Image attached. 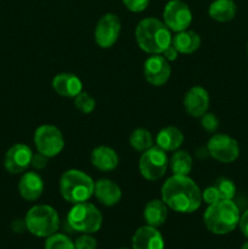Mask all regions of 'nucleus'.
Instances as JSON below:
<instances>
[{"label":"nucleus","mask_w":248,"mask_h":249,"mask_svg":"<svg viewBox=\"0 0 248 249\" xmlns=\"http://www.w3.org/2000/svg\"><path fill=\"white\" fill-rule=\"evenodd\" d=\"M162 201L168 208L180 214L198 211L202 204V191L189 175H173L160 190Z\"/></svg>","instance_id":"nucleus-1"},{"label":"nucleus","mask_w":248,"mask_h":249,"mask_svg":"<svg viewBox=\"0 0 248 249\" xmlns=\"http://www.w3.org/2000/svg\"><path fill=\"white\" fill-rule=\"evenodd\" d=\"M135 39L139 48L150 55H160L172 45V31L156 17L141 19L135 28Z\"/></svg>","instance_id":"nucleus-2"},{"label":"nucleus","mask_w":248,"mask_h":249,"mask_svg":"<svg viewBox=\"0 0 248 249\" xmlns=\"http://www.w3.org/2000/svg\"><path fill=\"white\" fill-rule=\"evenodd\" d=\"M240 216V208L232 199H221L207 207L203 223L209 232L223 236L237 228Z\"/></svg>","instance_id":"nucleus-3"},{"label":"nucleus","mask_w":248,"mask_h":249,"mask_svg":"<svg viewBox=\"0 0 248 249\" xmlns=\"http://www.w3.org/2000/svg\"><path fill=\"white\" fill-rule=\"evenodd\" d=\"M95 182L87 173L78 169L66 170L60 178V194L72 204L87 202L94 196Z\"/></svg>","instance_id":"nucleus-4"},{"label":"nucleus","mask_w":248,"mask_h":249,"mask_svg":"<svg viewBox=\"0 0 248 249\" xmlns=\"http://www.w3.org/2000/svg\"><path fill=\"white\" fill-rule=\"evenodd\" d=\"M27 231L39 238H46L58 231L61 226L57 211L48 204H36L24 216Z\"/></svg>","instance_id":"nucleus-5"},{"label":"nucleus","mask_w":248,"mask_h":249,"mask_svg":"<svg viewBox=\"0 0 248 249\" xmlns=\"http://www.w3.org/2000/svg\"><path fill=\"white\" fill-rule=\"evenodd\" d=\"M102 221L101 212L88 201L73 204L66 218L73 232L78 233H96L101 229Z\"/></svg>","instance_id":"nucleus-6"},{"label":"nucleus","mask_w":248,"mask_h":249,"mask_svg":"<svg viewBox=\"0 0 248 249\" xmlns=\"http://www.w3.org/2000/svg\"><path fill=\"white\" fill-rule=\"evenodd\" d=\"M169 167L167 152L158 146L143 151L139 160V172L143 179L156 181L163 178Z\"/></svg>","instance_id":"nucleus-7"},{"label":"nucleus","mask_w":248,"mask_h":249,"mask_svg":"<svg viewBox=\"0 0 248 249\" xmlns=\"http://www.w3.org/2000/svg\"><path fill=\"white\" fill-rule=\"evenodd\" d=\"M33 140L36 151L49 158L58 156L65 148V139L60 129L51 124H43L38 126L34 133Z\"/></svg>","instance_id":"nucleus-8"},{"label":"nucleus","mask_w":248,"mask_h":249,"mask_svg":"<svg viewBox=\"0 0 248 249\" xmlns=\"http://www.w3.org/2000/svg\"><path fill=\"white\" fill-rule=\"evenodd\" d=\"M207 150L213 160L220 163H232L240 156V146L228 134H214L207 143Z\"/></svg>","instance_id":"nucleus-9"},{"label":"nucleus","mask_w":248,"mask_h":249,"mask_svg":"<svg viewBox=\"0 0 248 249\" xmlns=\"http://www.w3.org/2000/svg\"><path fill=\"white\" fill-rule=\"evenodd\" d=\"M163 22L172 32L186 31L192 23V12L182 0H169L163 10Z\"/></svg>","instance_id":"nucleus-10"},{"label":"nucleus","mask_w":248,"mask_h":249,"mask_svg":"<svg viewBox=\"0 0 248 249\" xmlns=\"http://www.w3.org/2000/svg\"><path fill=\"white\" fill-rule=\"evenodd\" d=\"M121 28V19L117 15L105 14L95 27V41L102 49L112 48L118 40Z\"/></svg>","instance_id":"nucleus-11"},{"label":"nucleus","mask_w":248,"mask_h":249,"mask_svg":"<svg viewBox=\"0 0 248 249\" xmlns=\"http://www.w3.org/2000/svg\"><path fill=\"white\" fill-rule=\"evenodd\" d=\"M172 67L162 55H151L143 63V75L153 87H162L169 79Z\"/></svg>","instance_id":"nucleus-12"},{"label":"nucleus","mask_w":248,"mask_h":249,"mask_svg":"<svg viewBox=\"0 0 248 249\" xmlns=\"http://www.w3.org/2000/svg\"><path fill=\"white\" fill-rule=\"evenodd\" d=\"M32 152L31 147L24 143H16L7 150L4 158V167L11 174H21L31 165Z\"/></svg>","instance_id":"nucleus-13"},{"label":"nucleus","mask_w":248,"mask_h":249,"mask_svg":"<svg viewBox=\"0 0 248 249\" xmlns=\"http://www.w3.org/2000/svg\"><path fill=\"white\" fill-rule=\"evenodd\" d=\"M209 102H211V99H209L208 91L199 85L192 87L191 89L187 90L182 100L186 113L194 118H199L206 112H208Z\"/></svg>","instance_id":"nucleus-14"},{"label":"nucleus","mask_w":248,"mask_h":249,"mask_svg":"<svg viewBox=\"0 0 248 249\" xmlns=\"http://www.w3.org/2000/svg\"><path fill=\"white\" fill-rule=\"evenodd\" d=\"M131 249H164V238L157 228L140 226L131 237Z\"/></svg>","instance_id":"nucleus-15"},{"label":"nucleus","mask_w":248,"mask_h":249,"mask_svg":"<svg viewBox=\"0 0 248 249\" xmlns=\"http://www.w3.org/2000/svg\"><path fill=\"white\" fill-rule=\"evenodd\" d=\"M51 85L56 94L68 99H74L83 91L82 80L73 73H58L53 77Z\"/></svg>","instance_id":"nucleus-16"},{"label":"nucleus","mask_w":248,"mask_h":249,"mask_svg":"<svg viewBox=\"0 0 248 249\" xmlns=\"http://www.w3.org/2000/svg\"><path fill=\"white\" fill-rule=\"evenodd\" d=\"M94 196L105 207H113L122 199V190L111 179H100L95 182Z\"/></svg>","instance_id":"nucleus-17"},{"label":"nucleus","mask_w":248,"mask_h":249,"mask_svg":"<svg viewBox=\"0 0 248 249\" xmlns=\"http://www.w3.org/2000/svg\"><path fill=\"white\" fill-rule=\"evenodd\" d=\"M18 192L26 201H36L44 192V181L35 172H27L18 182Z\"/></svg>","instance_id":"nucleus-18"},{"label":"nucleus","mask_w":248,"mask_h":249,"mask_svg":"<svg viewBox=\"0 0 248 249\" xmlns=\"http://www.w3.org/2000/svg\"><path fill=\"white\" fill-rule=\"evenodd\" d=\"M91 164L101 172H112L119 164L118 153L109 146H97L90 156Z\"/></svg>","instance_id":"nucleus-19"},{"label":"nucleus","mask_w":248,"mask_h":249,"mask_svg":"<svg viewBox=\"0 0 248 249\" xmlns=\"http://www.w3.org/2000/svg\"><path fill=\"white\" fill-rule=\"evenodd\" d=\"M182 142H184V134L179 128L173 125L160 129L156 136V143H157L156 146L164 150L165 152L179 150Z\"/></svg>","instance_id":"nucleus-20"},{"label":"nucleus","mask_w":248,"mask_h":249,"mask_svg":"<svg viewBox=\"0 0 248 249\" xmlns=\"http://www.w3.org/2000/svg\"><path fill=\"white\" fill-rule=\"evenodd\" d=\"M168 206L160 199H151L143 208V219L146 225L160 228L164 225L168 218Z\"/></svg>","instance_id":"nucleus-21"},{"label":"nucleus","mask_w":248,"mask_h":249,"mask_svg":"<svg viewBox=\"0 0 248 249\" xmlns=\"http://www.w3.org/2000/svg\"><path fill=\"white\" fill-rule=\"evenodd\" d=\"M172 45L174 46L179 53H184V55H190L197 51L201 46V36L198 33L195 31H182L177 32L174 36H173Z\"/></svg>","instance_id":"nucleus-22"},{"label":"nucleus","mask_w":248,"mask_h":249,"mask_svg":"<svg viewBox=\"0 0 248 249\" xmlns=\"http://www.w3.org/2000/svg\"><path fill=\"white\" fill-rule=\"evenodd\" d=\"M237 6L233 0H214L208 7V15L216 22H229L235 18Z\"/></svg>","instance_id":"nucleus-23"},{"label":"nucleus","mask_w":248,"mask_h":249,"mask_svg":"<svg viewBox=\"0 0 248 249\" xmlns=\"http://www.w3.org/2000/svg\"><path fill=\"white\" fill-rule=\"evenodd\" d=\"M194 167L192 156L185 150L174 151L169 160V168L173 175H189Z\"/></svg>","instance_id":"nucleus-24"},{"label":"nucleus","mask_w":248,"mask_h":249,"mask_svg":"<svg viewBox=\"0 0 248 249\" xmlns=\"http://www.w3.org/2000/svg\"><path fill=\"white\" fill-rule=\"evenodd\" d=\"M129 143L130 147L134 148L138 152H143L153 146V138L152 134L143 128H138L130 134L129 138Z\"/></svg>","instance_id":"nucleus-25"},{"label":"nucleus","mask_w":248,"mask_h":249,"mask_svg":"<svg viewBox=\"0 0 248 249\" xmlns=\"http://www.w3.org/2000/svg\"><path fill=\"white\" fill-rule=\"evenodd\" d=\"M44 249H75L74 241L66 233L56 232L45 238Z\"/></svg>","instance_id":"nucleus-26"},{"label":"nucleus","mask_w":248,"mask_h":249,"mask_svg":"<svg viewBox=\"0 0 248 249\" xmlns=\"http://www.w3.org/2000/svg\"><path fill=\"white\" fill-rule=\"evenodd\" d=\"M215 190L218 191L220 199H233L236 195V185L232 180L228 178H219L213 184Z\"/></svg>","instance_id":"nucleus-27"},{"label":"nucleus","mask_w":248,"mask_h":249,"mask_svg":"<svg viewBox=\"0 0 248 249\" xmlns=\"http://www.w3.org/2000/svg\"><path fill=\"white\" fill-rule=\"evenodd\" d=\"M74 106L82 113L89 114L96 107V101H95V99L91 95L85 91H82L79 95L74 97Z\"/></svg>","instance_id":"nucleus-28"},{"label":"nucleus","mask_w":248,"mask_h":249,"mask_svg":"<svg viewBox=\"0 0 248 249\" xmlns=\"http://www.w3.org/2000/svg\"><path fill=\"white\" fill-rule=\"evenodd\" d=\"M75 249H97V240L92 233H80L74 241Z\"/></svg>","instance_id":"nucleus-29"},{"label":"nucleus","mask_w":248,"mask_h":249,"mask_svg":"<svg viewBox=\"0 0 248 249\" xmlns=\"http://www.w3.org/2000/svg\"><path fill=\"white\" fill-rule=\"evenodd\" d=\"M199 119H201V126L208 133H215L216 129L219 128V119L212 112H206L203 116L199 117Z\"/></svg>","instance_id":"nucleus-30"},{"label":"nucleus","mask_w":248,"mask_h":249,"mask_svg":"<svg viewBox=\"0 0 248 249\" xmlns=\"http://www.w3.org/2000/svg\"><path fill=\"white\" fill-rule=\"evenodd\" d=\"M124 6L131 12H142L147 9L150 0H122Z\"/></svg>","instance_id":"nucleus-31"},{"label":"nucleus","mask_w":248,"mask_h":249,"mask_svg":"<svg viewBox=\"0 0 248 249\" xmlns=\"http://www.w3.org/2000/svg\"><path fill=\"white\" fill-rule=\"evenodd\" d=\"M202 201H203L204 203L208 204V206L209 204L215 203V202L218 201H221L220 197H219L218 195V191H216L215 187H214L213 185L206 187V189L202 191Z\"/></svg>","instance_id":"nucleus-32"},{"label":"nucleus","mask_w":248,"mask_h":249,"mask_svg":"<svg viewBox=\"0 0 248 249\" xmlns=\"http://www.w3.org/2000/svg\"><path fill=\"white\" fill-rule=\"evenodd\" d=\"M48 160H49V157H46V156L43 155V153L38 152L35 153V155H33V157H32L31 165L34 168V169L41 170L48 165Z\"/></svg>","instance_id":"nucleus-33"},{"label":"nucleus","mask_w":248,"mask_h":249,"mask_svg":"<svg viewBox=\"0 0 248 249\" xmlns=\"http://www.w3.org/2000/svg\"><path fill=\"white\" fill-rule=\"evenodd\" d=\"M238 228H240L242 235L246 238H248V209L241 214L240 221H238Z\"/></svg>","instance_id":"nucleus-34"},{"label":"nucleus","mask_w":248,"mask_h":249,"mask_svg":"<svg viewBox=\"0 0 248 249\" xmlns=\"http://www.w3.org/2000/svg\"><path fill=\"white\" fill-rule=\"evenodd\" d=\"M160 55H162L168 62H172V61L177 60V56H179V53H177V50L174 48V46L169 45L162 53H160Z\"/></svg>","instance_id":"nucleus-35"},{"label":"nucleus","mask_w":248,"mask_h":249,"mask_svg":"<svg viewBox=\"0 0 248 249\" xmlns=\"http://www.w3.org/2000/svg\"><path fill=\"white\" fill-rule=\"evenodd\" d=\"M12 230L17 233H22L23 231L27 230L26 221L24 220H15L14 224H12Z\"/></svg>","instance_id":"nucleus-36"},{"label":"nucleus","mask_w":248,"mask_h":249,"mask_svg":"<svg viewBox=\"0 0 248 249\" xmlns=\"http://www.w3.org/2000/svg\"><path fill=\"white\" fill-rule=\"evenodd\" d=\"M240 249H248V238H247V241H246V242L241 246Z\"/></svg>","instance_id":"nucleus-37"},{"label":"nucleus","mask_w":248,"mask_h":249,"mask_svg":"<svg viewBox=\"0 0 248 249\" xmlns=\"http://www.w3.org/2000/svg\"><path fill=\"white\" fill-rule=\"evenodd\" d=\"M247 55H248V44H247Z\"/></svg>","instance_id":"nucleus-38"},{"label":"nucleus","mask_w":248,"mask_h":249,"mask_svg":"<svg viewBox=\"0 0 248 249\" xmlns=\"http://www.w3.org/2000/svg\"><path fill=\"white\" fill-rule=\"evenodd\" d=\"M118 249H129V248H118Z\"/></svg>","instance_id":"nucleus-39"}]
</instances>
